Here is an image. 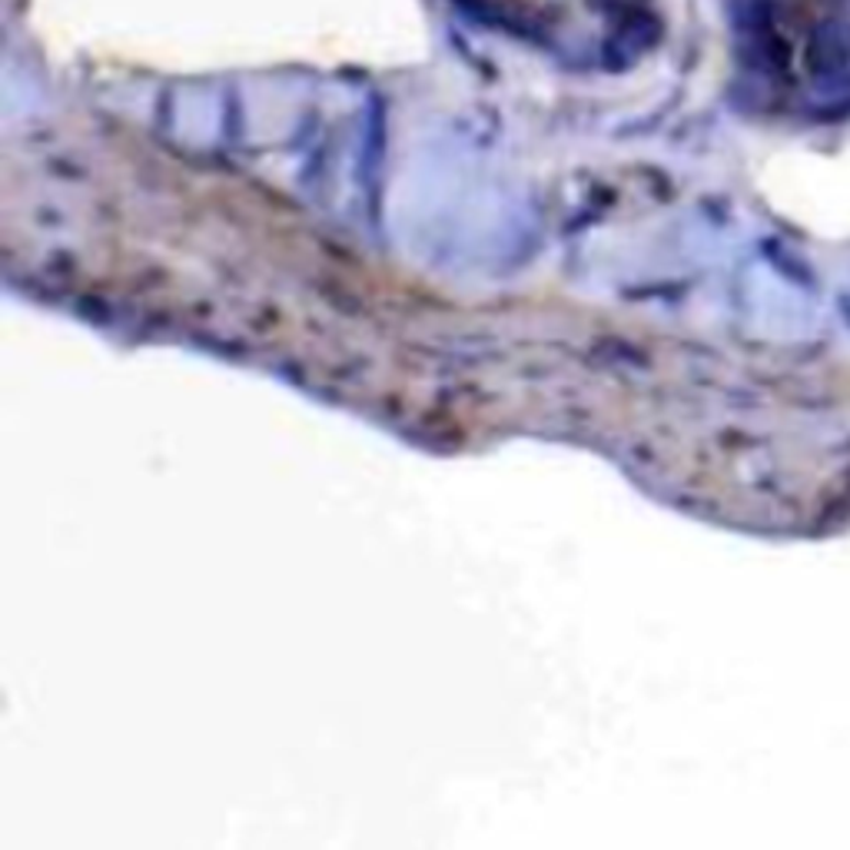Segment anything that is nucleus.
<instances>
[{
	"label": "nucleus",
	"mask_w": 850,
	"mask_h": 850,
	"mask_svg": "<svg viewBox=\"0 0 850 850\" xmlns=\"http://www.w3.org/2000/svg\"><path fill=\"white\" fill-rule=\"evenodd\" d=\"M502 27L558 47H604L642 24V0H468Z\"/></svg>",
	"instance_id": "1"
},
{
	"label": "nucleus",
	"mask_w": 850,
	"mask_h": 850,
	"mask_svg": "<svg viewBox=\"0 0 850 850\" xmlns=\"http://www.w3.org/2000/svg\"><path fill=\"white\" fill-rule=\"evenodd\" d=\"M807 73L817 80H834L850 73V27L840 21L817 24L807 41Z\"/></svg>",
	"instance_id": "2"
}]
</instances>
